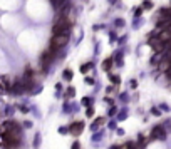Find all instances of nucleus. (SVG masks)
<instances>
[{
  "mask_svg": "<svg viewBox=\"0 0 171 149\" xmlns=\"http://www.w3.org/2000/svg\"><path fill=\"white\" fill-rule=\"evenodd\" d=\"M3 141L2 144L7 147H15L20 144V131H5L2 134Z\"/></svg>",
  "mask_w": 171,
  "mask_h": 149,
  "instance_id": "obj_1",
  "label": "nucleus"
},
{
  "mask_svg": "<svg viewBox=\"0 0 171 149\" xmlns=\"http://www.w3.org/2000/svg\"><path fill=\"white\" fill-rule=\"evenodd\" d=\"M69 32H71V22L66 17H59L52 27V33L54 35H59V33H69Z\"/></svg>",
  "mask_w": 171,
  "mask_h": 149,
  "instance_id": "obj_2",
  "label": "nucleus"
},
{
  "mask_svg": "<svg viewBox=\"0 0 171 149\" xmlns=\"http://www.w3.org/2000/svg\"><path fill=\"white\" fill-rule=\"evenodd\" d=\"M149 45L153 47V50H154V52H158V54L164 52V50H166V47H168V44H164V42H161V40H159V37H158V35L149 37Z\"/></svg>",
  "mask_w": 171,
  "mask_h": 149,
  "instance_id": "obj_3",
  "label": "nucleus"
},
{
  "mask_svg": "<svg viewBox=\"0 0 171 149\" xmlns=\"http://www.w3.org/2000/svg\"><path fill=\"white\" fill-rule=\"evenodd\" d=\"M52 57H54V55H52L49 50H45V52L42 54V57H40V65H42L44 70H45L47 67H49V64H51V60H52Z\"/></svg>",
  "mask_w": 171,
  "mask_h": 149,
  "instance_id": "obj_4",
  "label": "nucleus"
},
{
  "mask_svg": "<svg viewBox=\"0 0 171 149\" xmlns=\"http://www.w3.org/2000/svg\"><path fill=\"white\" fill-rule=\"evenodd\" d=\"M82 131H84V122H74L71 126V132L74 134V136H79Z\"/></svg>",
  "mask_w": 171,
  "mask_h": 149,
  "instance_id": "obj_5",
  "label": "nucleus"
},
{
  "mask_svg": "<svg viewBox=\"0 0 171 149\" xmlns=\"http://www.w3.org/2000/svg\"><path fill=\"white\" fill-rule=\"evenodd\" d=\"M151 137L153 139H164V131H163V127H154L153 129V132H151Z\"/></svg>",
  "mask_w": 171,
  "mask_h": 149,
  "instance_id": "obj_6",
  "label": "nucleus"
},
{
  "mask_svg": "<svg viewBox=\"0 0 171 149\" xmlns=\"http://www.w3.org/2000/svg\"><path fill=\"white\" fill-rule=\"evenodd\" d=\"M111 65H112V59H107V60L102 62V69H104V70H109Z\"/></svg>",
  "mask_w": 171,
  "mask_h": 149,
  "instance_id": "obj_7",
  "label": "nucleus"
},
{
  "mask_svg": "<svg viewBox=\"0 0 171 149\" xmlns=\"http://www.w3.org/2000/svg\"><path fill=\"white\" fill-rule=\"evenodd\" d=\"M102 122H104V119H102V117H101V119H97V121H96L94 124H92V129H94V131H96V129L99 127V126H101Z\"/></svg>",
  "mask_w": 171,
  "mask_h": 149,
  "instance_id": "obj_8",
  "label": "nucleus"
},
{
  "mask_svg": "<svg viewBox=\"0 0 171 149\" xmlns=\"http://www.w3.org/2000/svg\"><path fill=\"white\" fill-rule=\"evenodd\" d=\"M91 69H92V64H91V62H89V64H84V65L81 67L82 72H87V70H91Z\"/></svg>",
  "mask_w": 171,
  "mask_h": 149,
  "instance_id": "obj_9",
  "label": "nucleus"
},
{
  "mask_svg": "<svg viewBox=\"0 0 171 149\" xmlns=\"http://www.w3.org/2000/svg\"><path fill=\"white\" fill-rule=\"evenodd\" d=\"M64 77H66V80H71V79H72V70L67 69V70L64 72Z\"/></svg>",
  "mask_w": 171,
  "mask_h": 149,
  "instance_id": "obj_10",
  "label": "nucleus"
},
{
  "mask_svg": "<svg viewBox=\"0 0 171 149\" xmlns=\"http://www.w3.org/2000/svg\"><path fill=\"white\" fill-rule=\"evenodd\" d=\"M111 82H112V84H119V82H121V79H119V77H116V75H111Z\"/></svg>",
  "mask_w": 171,
  "mask_h": 149,
  "instance_id": "obj_11",
  "label": "nucleus"
},
{
  "mask_svg": "<svg viewBox=\"0 0 171 149\" xmlns=\"http://www.w3.org/2000/svg\"><path fill=\"white\" fill-rule=\"evenodd\" d=\"M151 7H153V3H151V2H144L143 3V8H146V10H149Z\"/></svg>",
  "mask_w": 171,
  "mask_h": 149,
  "instance_id": "obj_12",
  "label": "nucleus"
},
{
  "mask_svg": "<svg viewBox=\"0 0 171 149\" xmlns=\"http://www.w3.org/2000/svg\"><path fill=\"white\" fill-rule=\"evenodd\" d=\"M87 117H92V116H94V109H92V107H89V109H87Z\"/></svg>",
  "mask_w": 171,
  "mask_h": 149,
  "instance_id": "obj_13",
  "label": "nucleus"
},
{
  "mask_svg": "<svg viewBox=\"0 0 171 149\" xmlns=\"http://www.w3.org/2000/svg\"><path fill=\"white\" fill-rule=\"evenodd\" d=\"M3 92H7V90H5V87H3V84L0 82V94H3Z\"/></svg>",
  "mask_w": 171,
  "mask_h": 149,
  "instance_id": "obj_14",
  "label": "nucleus"
},
{
  "mask_svg": "<svg viewBox=\"0 0 171 149\" xmlns=\"http://www.w3.org/2000/svg\"><path fill=\"white\" fill-rule=\"evenodd\" d=\"M72 149H81V146H79V142H74V144H72Z\"/></svg>",
  "mask_w": 171,
  "mask_h": 149,
  "instance_id": "obj_15",
  "label": "nucleus"
},
{
  "mask_svg": "<svg viewBox=\"0 0 171 149\" xmlns=\"http://www.w3.org/2000/svg\"><path fill=\"white\" fill-rule=\"evenodd\" d=\"M128 149H136V147H134V144H131V142H129V144H128Z\"/></svg>",
  "mask_w": 171,
  "mask_h": 149,
  "instance_id": "obj_16",
  "label": "nucleus"
},
{
  "mask_svg": "<svg viewBox=\"0 0 171 149\" xmlns=\"http://www.w3.org/2000/svg\"><path fill=\"white\" fill-rule=\"evenodd\" d=\"M0 149H7V146H3V144H0Z\"/></svg>",
  "mask_w": 171,
  "mask_h": 149,
  "instance_id": "obj_17",
  "label": "nucleus"
},
{
  "mask_svg": "<svg viewBox=\"0 0 171 149\" xmlns=\"http://www.w3.org/2000/svg\"><path fill=\"white\" fill-rule=\"evenodd\" d=\"M111 149H121V147H118V146H112Z\"/></svg>",
  "mask_w": 171,
  "mask_h": 149,
  "instance_id": "obj_18",
  "label": "nucleus"
}]
</instances>
